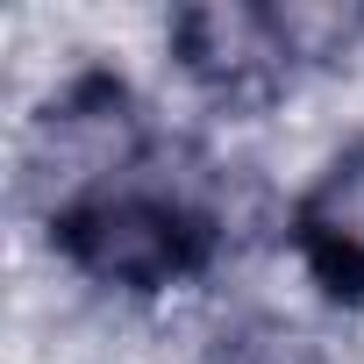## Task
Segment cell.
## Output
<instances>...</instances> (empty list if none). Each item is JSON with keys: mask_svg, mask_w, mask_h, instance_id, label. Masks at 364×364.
<instances>
[{"mask_svg": "<svg viewBox=\"0 0 364 364\" xmlns=\"http://www.w3.org/2000/svg\"><path fill=\"white\" fill-rule=\"evenodd\" d=\"M136 164H143V122H136L129 93L100 72L72 79L65 93H50L43 107L22 114L15 186L50 222H79L86 208L136 186Z\"/></svg>", "mask_w": 364, "mask_h": 364, "instance_id": "1", "label": "cell"}, {"mask_svg": "<svg viewBox=\"0 0 364 364\" xmlns=\"http://www.w3.org/2000/svg\"><path fill=\"white\" fill-rule=\"evenodd\" d=\"M65 236H72V264L114 293H171L193 257V215L150 186H122L114 200L65 222Z\"/></svg>", "mask_w": 364, "mask_h": 364, "instance_id": "2", "label": "cell"}, {"mask_svg": "<svg viewBox=\"0 0 364 364\" xmlns=\"http://www.w3.org/2000/svg\"><path fill=\"white\" fill-rule=\"evenodd\" d=\"M171 65L215 100H257L293 72L279 15L243 8V0H215V8L171 15Z\"/></svg>", "mask_w": 364, "mask_h": 364, "instance_id": "3", "label": "cell"}, {"mask_svg": "<svg viewBox=\"0 0 364 364\" xmlns=\"http://www.w3.org/2000/svg\"><path fill=\"white\" fill-rule=\"evenodd\" d=\"M300 243L314 257L321 279L336 286H364V136L343 143L307 186L300 208Z\"/></svg>", "mask_w": 364, "mask_h": 364, "instance_id": "4", "label": "cell"}, {"mask_svg": "<svg viewBox=\"0 0 364 364\" xmlns=\"http://www.w3.org/2000/svg\"><path fill=\"white\" fill-rule=\"evenodd\" d=\"M279 15V36H286V58L293 65H336V58H357L364 50V8H328V0H286Z\"/></svg>", "mask_w": 364, "mask_h": 364, "instance_id": "5", "label": "cell"}, {"mask_svg": "<svg viewBox=\"0 0 364 364\" xmlns=\"http://www.w3.org/2000/svg\"><path fill=\"white\" fill-rule=\"evenodd\" d=\"M208 364H328V357H321V343H314L300 321H286V314H250V321H236V328L215 336Z\"/></svg>", "mask_w": 364, "mask_h": 364, "instance_id": "6", "label": "cell"}, {"mask_svg": "<svg viewBox=\"0 0 364 364\" xmlns=\"http://www.w3.org/2000/svg\"><path fill=\"white\" fill-rule=\"evenodd\" d=\"M357 350H364V314H357Z\"/></svg>", "mask_w": 364, "mask_h": 364, "instance_id": "7", "label": "cell"}]
</instances>
